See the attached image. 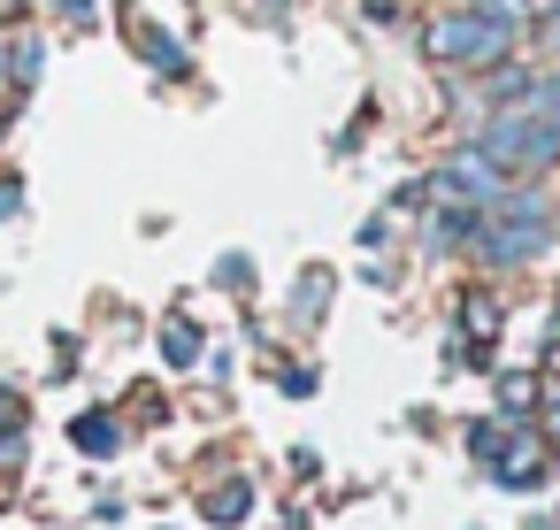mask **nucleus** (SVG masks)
<instances>
[{"label": "nucleus", "mask_w": 560, "mask_h": 530, "mask_svg": "<svg viewBox=\"0 0 560 530\" xmlns=\"http://www.w3.org/2000/svg\"><path fill=\"white\" fill-rule=\"evenodd\" d=\"M24 423V407H16V392H0V430H16Z\"/></svg>", "instance_id": "15"}, {"label": "nucleus", "mask_w": 560, "mask_h": 530, "mask_svg": "<svg viewBox=\"0 0 560 530\" xmlns=\"http://www.w3.org/2000/svg\"><path fill=\"white\" fill-rule=\"evenodd\" d=\"M246 507H254V499H246V484H223V492L208 499V522H246Z\"/></svg>", "instance_id": "7"}, {"label": "nucleus", "mask_w": 560, "mask_h": 530, "mask_svg": "<svg viewBox=\"0 0 560 530\" xmlns=\"http://www.w3.org/2000/svg\"><path fill=\"white\" fill-rule=\"evenodd\" d=\"M545 39H552V55H560V9H552V24H545Z\"/></svg>", "instance_id": "17"}, {"label": "nucleus", "mask_w": 560, "mask_h": 530, "mask_svg": "<svg viewBox=\"0 0 560 530\" xmlns=\"http://www.w3.org/2000/svg\"><path fill=\"white\" fill-rule=\"evenodd\" d=\"M16 208H24V185H16V177H0V223H9Z\"/></svg>", "instance_id": "13"}, {"label": "nucleus", "mask_w": 560, "mask_h": 530, "mask_svg": "<svg viewBox=\"0 0 560 530\" xmlns=\"http://www.w3.org/2000/svg\"><path fill=\"white\" fill-rule=\"evenodd\" d=\"M545 469V446H537V430H514V438H499V453H491V476L499 484H529Z\"/></svg>", "instance_id": "4"}, {"label": "nucleus", "mask_w": 560, "mask_h": 530, "mask_svg": "<svg viewBox=\"0 0 560 530\" xmlns=\"http://www.w3.org/2000/svg\"><path fill=\"white\" fill-rule=\"evenodd\" d=\"M162 354H170V361L185 369V361L200 354V338H192V323H170V331H162Z\"/></svg>", "instance_id": "10"}, {"label": "nucleus", "mask_w": 560, "mask_h": 530, "mask_svg": "<svg viewBox=\"0 0 560 530\" xmlns=\"http://www.w3.org/2000/svg\"><path fill=\"white\" fill-rule=\"evenodd\" d=\"M0 469H24V423L0 430Z\"/></svg>", "instance_id": "12"}, {"label": "nucleus", "mask_w": 560, "mask_h": 530, "mask_svg": "<svg viewBox=\"0 0 560 530\" xmlns=\"http://www.w3.org/2000/svg\"><path fill=\"white\" fill-rule=\"evenodd\" d=\"M70 438H78V453H116V446H124L116 415H78V423H70Z\"/></svg>", "instance_id": "5"}, {"label": "nucleus", "mask_w": 560, "mask_h": 530, "mask_svg": "<svg viewBox=\"0 0 560 530\" xmlns=\"http://www.w3.org/2000/svg\"><path fill=\"white\" fill-rule=\"evenodd\" d=\"M499 407H506V415L537 407V377H499Z\"/></svg>", "instance_id": "9"}, {"label": "nucleus", "mask_w": 560, "mask_h": 530, "mask_svg": "<svg viewBox=\"0 0 560 530\" xmlns=\"http://www.w3.org/2000/svg\"><path fill=\"white\" fill-rule=\"evenodd\" d=\"M545 438H552V446H560V407H552V415H545Z\"/></svg>", "instance_id": "16"}, {"label": "nucleus", "mask_w": 560, "mask_h": 530, "mask_svg": "<svg viewBox=\"0 0 560 530\" xmlns=\"http://www.w3.org/2000/svg\"><path fill=\"white\" fill-rule=\"evenodd\" d=\"M499 170H545V162H560V116H537L529 101H514V108H499L491 116V131L476 139Z\"/></svg>", "instance_id": "1"}, {"label": "nucleus", "mask_w": 560, "mask_h": 530, "mask_svg": "<svg viewBox=\"0 0 560 530\" xmlns=\"http://www.w3.org/2000/svg\"><path fill=\"white\" fill-rule=\"evenodd\" d=\"M55 9H62L70 24H93V0H55Z\"/></svg>", "instance_id": "14"}, {"label": "nucleus", "mask_w": 560, "mask_h": 530, "mask_svg": "<svg viewBox=\"0 0 560 530\" xmlns=\"http://www.w3.org/2000/svg\"><path fill=\"white\" fill-rule=\"evenodd\" d=\"M139 55H147L162 78H177V70H185V47H177L170 32H147V24H139Z\"/></svg>", "instance_id": "6"}, {"label": "nucleus", "mask_w": 560, "mask_h": 530, "mask_svg": "<svg viewBox=\"0 0 560 530\" xmlns=\"http://www.w3.org/2000/svg\"><path fill=\"white\" fill-rule=\"evenodd\" d=\"M460 308H468V331H476V338H491V331H499V300H491V292H468Z\"/></svg>", "instance_id": "8"}, {"label": "nucleus", "mask_w": 560, "mask_h": 530, "mask_svg": "<svg viewBox=\"0 0 560 530\" xmlns=\"http://www.w3.org/2000/svg\"><path fill=\"white\" fill-rule=\"evenodd\" d=\"M522 93H529V70H499L491 78V101H522Z\"/></svg>", "instance_id": "11"}, {"label": "nucleus", "mask_w": 560, "mask_h": 530, "mask_svg": "<svg viewBox=\"0 0 560 530\" xmlns=\"http://www.w3.org/2000/svg\"><path fill=\"white\" fill-rule=\"evenodd\" d=\"M438 193H445V200H468V208H491V200L506 193V170H499L483 147H460V154H453V170L438 177Z\"/></svg>", "instance_id": "3"}, {"label": "nucleus", "mask_w": 560, "mask_h": 530, "mask_svg": "<svg viewBox=\"0 0 560 530\" xmlns=\"http://www.w3.org/2000/svg\"><path fill=\"white\" fill-rule=\"evenodd\" d=\"M514 39V24H491V16H438L422 32L430 62H453V70H476V62H499Z\"/></svg>", "instance_id": "2"}]
</instances>
